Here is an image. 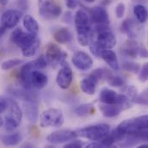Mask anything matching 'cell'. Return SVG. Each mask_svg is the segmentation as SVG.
<instances>
[{"instance_id": "6da1fadb", "label": "cell", "mask_w": 148, "mask_h": 148, "mask_svg": "<svg viewBox=\"0 0 148 148\" xmlns=\"http://www.w3.org/2000/svg\"><path fill=\"white\" fill-rule=\"evenodd\" d=\"M94 32L97 34L96 40L89 45L90 50L96 57H101L103 49H111L116 44V37L109 24H96Z\"/></svg>"}, {"instance_id": "7a4b0ae2", "label": "cell", "mask_w": 148, "mask_h": 148, "mask_svg": "<svg viewBox=\"0 0 148 148\" xmlns=\"http://www.w3.org/2000/svg\"><path fill=\"white\" fill-rule=\"evenodd\" d=\"M74 24L77 32V41L83 46H89L94 40L95 32L92 29V22L88 12L84 10H78L74 16Z\"/></svg>"}, {"instance_id": "3957f363", "label": "cell", "mask_w": 148, "mask_h": 148, "mask_svg": "<svg viewBox=\"0 0 148 148\" xmlns=\"http://www.w3.org/2000/svg\"><path fill=\"white\" fill-rule=\"evenodd\" d=\"M116 128L123 134L134 135L140 142L148 143V114L126 120Z\"/></svg>"}, {"instance_id": "277c9868", "label": "cell", "mask_w": 148, "mask_h": 148, "mask_svg": "<svg viewBox=\"0 0 148 148\" xmlns=\"http://www.w3.org/2000/svg\"><path fill=\"white\" fill-rule=\"evenodd\" d=\"M10 39L12 42L22 49V53L25 57L34 56L40 45V41L37 35L24 32L21 28H16L13 31Z\"/></svg>"}, {"instance_id": "5b68a950", "label": "cell", "mask_w": 148, "mask_h": 148, "mask_svg": "<svg viewBox=\"0 0 148 148\" xmlns=\"http://www.w3.org/2000/svg\"><path fill=\"white\" fill-rule=\"evenodd\" d=\"M110 132V126L107 124H97L88 126L76 131L77 137L84 138L92 141L103 140Z\"/></svg>"}, {"instance_id": "8992f818", "label": "cell", "mask_w": 148, "mask_h": 148, "mask_svg": "<svg viewBox=\"0 0 148 148\" xmlns=\"http://www.w3.org/2000/svg\"><path fill=\"white\" fill-rule=\"evenodd\" d=\"M65 118L62 111L57 108H49L43 112L40 117L41 127H60L64 124Z\"/></svg>"}, {"instance_id": "52a82bcc", "label": "cell", "mask_w": 148, "mask_h": 148, "mask_svg": "<svg viewBox=\"0 0 148 148\" xmlns=\"http://www.w3.org/2000/svg\"><path fill=\"white\" fill-rule=\"evenodd\" d=\"M99 101L103 104H114V105H122L125 108L131 107V103L127 101L125 94H117L115 91L110 88H104L101 90L99 94Z\"/></svg>"}, {"instance_id": "ba28073f", "label": "cell", "mask_w": 148, "mask_h": 148, "mask_svg": "<svg viewBox=\"0 0 148 148\" xmlns=\"http://www.w3.org/2000/svg\"><path fill=\"white\" fill-rule=\"evenodd\" d=\"M38 4L39 14L44 19H55L62 13L61 6L56 3L54 0H38Z\"/></svg>"}, {"instance_id": "9c48e42d", "label": "cell", "mask_w": 148, "mask_h": 148, "mask_svg": "<svg viewBox=\"0 0 148 148\" xmlns=\"http://www.w3.org/2000/svg\"><path fill=\"white\" fill-rule=\"evenodd\" d=\"M66 53H65L57 44L53 42H49L47 44L46 49V57L49 63L53 65H61L64 62H66Z\"/></svg>"}, {"instance_id": "30bf717a", "label": "cell", "mask_w": 148, "mask_h": 148, "mask_svg": "<svg viewBox=\"0 0 148 148\" xmlns=\"http://www.w3.org/2000/svg\"><path fill=\"white\" fill-rule=\"evenodd\" d=\"M77 137V135L76 133V131H72L68 129H61V130H57V131L51 133L47 137V140L53 145H60V144L69 142Z\"/></svg>"}, {"instance_id": "8fae6325", "label": "cell", "mask_w": 148, "mask_h": 148, "mask_svg": "<svg viewBox=\"0 0 148 148\" xmlns=\"http://www.w3.org/2000/svg\"><path fill=\"white\" fill-rule=\"evenodd\" d=\"M60 66L61 69L59 70L56 76V83L60 88L67 89L70 88L73 82V73L68 63H66V62H64Z\"/></svg>"}, {"instance_id": "7c38bea8", "label": "cell", "mask_w": 148, "mask_h": 148, "mask_svg": "<svg viewBox=\"0 0 148 148\" xmlns=\"http://www.w3.org/2000/svg\"><path fill=\"white\" fill-rule=\"evenodd\" d=\"M88 11V14L91 19V22L95 24H109L110 17L107 10L103 6H95L92 8L84 7Z\"/></svg>"}, {"instance_id": "4fadbf2b", "label": "cell", "mask_w": 148, "mask_h": 148, "mask_svg": "<svg viewBox=\"0 0 148 148\" xmlns=\"http://www.w3.org/2000/svg\"><path fill=\"white\" fill-rule=\"evenodd\" d=\"M72 63L80 71H88L93 66L92 58L84 51H77L72 58Z\"/></svg>"}, {"instance_id": "5bb4252c", "label": "cell", "mask_w": 148, "mask_h": 148, "mask_svg": "<svg viewBox=\"0 0 148 148\" xmlns=\"http://www.w3.org/2000/svg\"><path fill=\"white\" fill-rule=\"evenodd\" d=\"M22 17L23 12L19 10H8L1 17V24L7 29H13L18 24Z\"/></svg>"}, {"instance_id": "9a60e30c", "label": "cell", "mask_w": 148, "mask_h": 148, "mask_svg": "<svg viewBox=\"0 0 148 148\" xmlns=\"http://www.w3.org/2000/svg\"><path fill=\"white\" fill-rule=\"evenodd\" d=\"M9 93L12 94L14 97L19 98L24 101H32L38 102V95L33 89H27V88H11L9 89Z\"/></svg>"}, {"instance_id": "2e32d148", "label": "cell", "mask_w": 148, "mask_h": 148, "mask_svg": "<svg viewBox=\"0 0 148 148\" xmlns=\"http://www.w3.org/2000/svg\"><path fill=\"white\" fill-rule=\"evenodd\" d=\"M99 80L92 74H89L86 78L83 79L80 82V88L82 92L88 95H93L96 92V87Z\"/></svg>"}, {"instance_id": "e0dca14e", "label": "cell", "mask_w": 148, "mask_h": 148, "mask_svg": "<svg viewBox=\"0 0 148 148\" xmlns=\"http://www.w3.org/2000/svg\"><path fill=\"white\" fill-rule=\"evenodd\" d=\"M139 48H140V44L130 39L121 46L120 52L122 56L126 57L136 58L137 56H139Z\"/></svg>"}, {"instance_id": "ac0fdd59", "label": "cell", "mask_w": 148, "mask_h": 148, "mask_svg": "<svg viewBox=\"0 0 148 148\" xmlns=\"http://www.w3.org/2000/svg\"><path fill=\"white\" fill-rule=\"evenodd\" d=\"M98 108L104 117L107 118H113L121 113V112L125 108L124 106L122 105H114V104H103L102 103L101 105L98 106Z\"/></svg>"}, {"instance_id": "d6986e66", "label": "cell", "mask_w": 148, "mask_h": 148, "mask_svg": "<svg viewBox=\"0 0 148 148\" xmlns=\"http://www.w3.org/2000/svg\"><path fill=\"white\" fill-rule=\"evenodd\" d=\"M26 119L30 122H36L39 118V108L37 102L25 101L23 104V111Z\"/></svg>"}, {"instance_id": "ffe728a7", "label": "cell", "mask_w": 148, "mask_h": 148, "mask_svg": "<svg viewBox=\"0 0 148 148\" xmlns=\"http://www.w3.org/2000/svg\"><path fill=\"white\" fill-rule=\"evenodd\" d=\"M101 57L103 61L114 71H118L120 69L119 62L115 53L111 49H103L101 53Z\"/></svg>"}, {"instance_id": "44dd1931", "label": "cell", "mask_w": 148, "mask_h": 148, "mask_svg": "<svg viewBox=\"0 0 148 148\" xmlns=\"http://www.w3.org/2000/svg\"><path fill=\"white\" fill-rule=\"evenodd\" d=\"M54 40L60 44L69 43L73 40V34L67 28H60L57 30L53 34Z\"/></svg>"}, {"instance_id": "7402d4cb", "label": "cell", "mask_w": 148, "mask_h": 148, "mask_svg": "<svg viewBox=\"0 0 148 148\" xmlns=\"http://www.w3.org/2000/svg\"><path fill=\"white\" fill-rule=\"evenodd\" d=\"M23 26L25 28V30L31 34L37 35L40 30L39 24L37 23V21L30 15H26L23 17Z\"/></svg>"}, {"instance_id": "603a6c76", "label": "cell", "mask_w": 148, "mask_h": 148, "mask_svg": "<svg viewBox=\"0 0 148 148\" xmlns=\"http://www.w3.org/2000/svg\"><path fill=\"white\" fill-rule=\"evenodd\" d=\"M134 21L127 18L124 20L121 24V31L124 34H126L130 39H134L136 37V31H134Z\"/></svg>"}, {"instance_id": "cb8c5ba5", "label": "cell", "mask_w": 148, "mask_h": 148, "mask_svg": "<svg viewBox=\"0 0 148 148\" xmlns=\"http://www.w3.org/2000/svg\"><path fill=\"white\" fill-rule=\"evenodd\" d=\"M9 110H10V114L12 118H14L19 124L22 121L23 119V110L19 107L18 103L13 100V99H9Z\"/></svg>"}, {"instance_id": "d4e9b609", "label": "cell", "mask_w": 148, "mask_h": 148, "mask_svg": "<svg viewBox=\"0 0 148 148\" xmlns=\"http://www.w3.org/2000/svg\"><path fill=\"white\" fill-rule=\"evenodd\" d=\"M23 140V136L20 133H14L3 136L2 142L6 147H14L18 145Z\"/></svg>"}, {"instance_id": "484cf974", "label": "cell", "mask_w": 148, "mask_h": 148, "mask_svg": "<svg viewBox=\"0 0 148 148\" xmlns=\"http://www.w3.org/2000/svg\"><path fill=\"white\" fill-rule=\"evenodd\" d=\"M134 15L135 16L137 21L140 24H144L147 21L148 10L142 4H136L134 7Z\"/></svg>"}, {"instance_id": "4316f807", "label": "cell", "mask_w": 148, "mask_h": 148, "mask_svg": "<svg viewBox=\"0 0 148 148\" xmlns=\"http://www.w3.org/2000/svg\"><path fill=\"white\" fill-rule=\"evenodd\" d=\"M95 111H96L95 108L93 107L92 104H90V103H84V104H81V105L77 106L75 108L74 113L79 117H85V116L93 114L95 113Z\"/></svg>"}, {"instance_id": "83f0119b", "label": "cell", "mask_w": 148, "mask_h": 148, "mask_svg": "<svg viewBox=\"0 0 148 148\" xmlns=\"http://www.w3.org/2000/svg\"><path fill=\"white\" fill-rule=\"evenodd\" d=\"M106 79H107L109 85H110L112 87L118 88V87H121L125 84V80L122 77H121L119 75H114L112 74L110 71L109 72Z\"/></svg>"}, {"instance_id": "f1b7e54d", "label": "cell", "mask_w": 148, "mask_h": 148, "mask_svg": "<svg viewBox=\"0 0 148 148\" xmlns=\"http://www.w3.org/2000/svg\"><path fill=\"white\" fill-rule=\"evenodd\" d=\"M23 63H24V61L22 59H10V60L4 61L1 64V69L3 71H7V70H10L16 66H19Z\"/></svg>"}, {"instance_id": "f546056e", "label": "cell", "mask_w": 148, "mask_h": 148, "mask_svg": "<svg viewBox=\"0 0 148 148\" xmlns=\"http://www.w3.org/2000/svg\"><path fill=\"white\" fill-rule=\"evenodd\" d=\"M122 69L130 73L138 74L140 70V66L139 63L133 62H123L122 63Z\"/></svg>"}, {"instance_id": "4dcf8cb0", "label": "cell", "mask_w": 148, "mask_h": 148, "mask_svg": "<svg viewBox=\"0 0 148 148\" xmlns=\"http://www.w3.org/2000/svg\"><path fill=\"white\" fill-rule=\"evenodd\" d=\"M20 124L10 115H6L5 116V121H4V127L7 132H13L15 129L17 128V126Z\"/></svg>"}, {"instance_id": "1f68e13d", "label": "cell", "mask_w": 148, "mask_h": 148, "mask_svg": "<svg viewBox=\"0 0 148 148\" xmlns=\"http://www.w3.org/2000/svg\"><path fill=\"white\" fill-rule=\"evenodd\" d=\"M134 103L143 106H148V88L143 90L140 94H137L134 99Z\"/></svg>"}, {"instance_id": "d6a6232c", "label": "cell", "mask_w": 148, "mask_h": 148, "mask_svg": "<svg viewBox=\"0 0 148 148\" xmlns=\"http://www.w3.org/2000/svg\"><path fill=\"white\" fill-rule=\"evenodd\" d=\"M126 94V97L127 99V101L132 104V103H134V99L136 98L138 93H137V88L134 87V86H128L126 90H125Z\"/></svg>"}, {"instance_id": "836d02e7", "label": "cell", "mask_w": 148, "mask_h": 148, "mask_svg": "<svg viewBox=\"0 0 148 148\" xmlns=\"http://www.w3.org/2000/svg\"><path fill=\"white\" fill-rule=\"evenodd\" d=\"M139 80L141 82H146L148 81V63H145L139 72Z\"/></svg>"}, {"instance_id": "e575fe53", "label": "cell", "mask_w": 148, "mask_h": 148, "mask_svg": "<svg viewBox=\"0 0 148 148\" xmlns=\"http://www.w3.org/2000/svg\"><path fill=\"white\" fill-rule=\"evenodd\" d=\"M126 11V7L123 3H119L115 7V16L117 18H122Z\"/></svg>"}, {"instance_id": "d590c367", "label": "cell", "mask_w": 148, "mask_h": 148, "mask_svg": "<svg viewBox=\"0 0 148 148\" xmlns=\"http://www.w3.org/2000/svg\"><path fill=\"white\" fill-rule=\"evenodd\" d=\"M84 146V143L80 141V140H71L69 143L66 144L64 147L66 148H81Z\"/></svg>"}, {"instance_id": "8d00e7d4", "label": "cell", "mask_w": 148, "mask_h": 148, "mask_svg": "<svg viewBox=\"0 0 148 148\" xmlns=\"http://www.w3.org/2000/svg\"><path fill=\"white\" fill-rule=\"evenodd\" d=\"M17 6L20 10L23 11H25L29 9V0H18L17 1Z\"/></svg>"}, {"instance_id": "74e56055", "label": "cell", "mask_w": 148, "mask_h": 148, "mask_svg": "<svg viewBox=\"0 0 148 148\" xmlns=\"http://www.w3.org/2000/svg\"><path fill=\"white\" fill-rule=\"evenodd\" d=\"M8 107H9V100L3 97H0V113L5 111Z\"/></svg>"}, {"instance_id": "f35d334b", "label": "cell", "mask_w": 148, "mask_h": 148, "mask_svg": "<svg viewBox=\"0 0 148 148\" xmlns=\"http://www.w3.org/2000/svg\"><path fill=\"white\" fill-rule=\"evenodd\" d=\"M139 56L141 58H148V50L144 45L140 44L139 48Z\"/></svg>"}, {"instance_id": "ab89813d", "label": "cell", "mask_w": 148, "mask_h": 148, "mask_svg": "<svg viewBox=\"0 0 148 148\" xmlns=\"http://www.w3.org/2000/svg\"><path fill=\"white\" fill-rule=\"evenodd\" d=\"M64 1H65L66 6L68 9H71V10L76 9L77 6V4H78L77 0H64Z\"/></svg>"}, {"instance_id": "60d3db41", "label": "cell", "mask_w": 148, "mask_h": 148, "mask_svg": "<svg viewBox=\"0 0 148 148\" xmlns=\"http://www.w3.org/2000/svg\"><path fill=\"white\" fill-rule=\"evenodd\" d=\"M73 14L70 12V11H66L63 17V21L66 24H71L73 22Z\"/></svg>"}, {"instance_id": "b9f144b4", "label": "cell", "mask_w": 148, "mask_h": 148, "mask_svg": "<svg viewBox=\"0 0 148 148\" xmlns=\"http://www.w3.org/2000/svg\"><path fill=\"white\" fill-rule=\"evenodd\" d=\"M6 31H7V28L5 26H3V25L1 24L0 25V39L4 35V33L6 32Z\"/></svg>"}, {"instance_id": "7bdbcfd3", "label": "cell", "mask_w": 148, "mask_h": 148, "mask_svg": "<svg viewBox=\"0 0 148 148\" xmlns=\"http://www.w3.org/2000/svg\"><path fill=\"white\" fill-rule=\"evenodd\" d=\"M111 2H112V0H102L101 1V5L102 6H108L109 4H110Z\"/></svg>"}, {"instance_id": "ee69618b", "label": "cell", "mask_w": 148, "mask_h": 148, "mask_svg": "<svg viewBox=\"0 0 148 148\" xmlns=\"http://www.w3.org/2000/svg\"><path fill=\"white\" fill-rule=\"evenodd\" d=\"M9 0H0V5H6Z\"/></svg>"}, {"instance_id": "f6af8a7d", "label": "cell", "mask_w": 148, "mask_h": 148, "mask_svg": "<svg viewBox=\"0 0 148 148\" xmlns=\"http://www.w3.org/2000/svg\"><path fill=\"white\" fill-rule=\"evenodd\" d=\"M83 1H84L85 3H94L96 0H83Z\"/></svg>"}, {"instance_id": "bcb514c9", "label": "cell", "mask_w": 148, "mask_h": 148, "mask_svg": "<svg viewBox=\"0 0 148 148\" xmlns=\"http://www.w3.org/2000/svg\"><path fill=\"white\" fill-rule=\"evenodd\" d=\"M3 125V119L1 118V116H0V127H1Z\"/></svg>"}]
</instances>
